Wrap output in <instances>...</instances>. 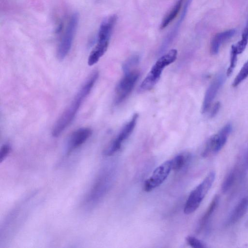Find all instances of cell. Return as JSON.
<instances>
[{"label": "cell", "mask_w": 248, "mask_h": 248, "mask_svg": "<svg viewBox=\"0 0 248 248\" xmlns=\"http://www.w3.org/2000/svg\"><path fill=\"white\" fill-rule=\"evenodd\" d=\"M98 72L94 71L86 79L55 124L52 131L54 137H59L72 122L81 105L90 93L98 78Z\"/></svg>", "instance_id": "6da1fadb"}, {"label": "cell", "mask_w": 248, "mask_h": 248, "mask_svg": "<svg viewBox=\"0 0 248 248\" xmlns=\"http://www.w3.org/2000/svg\"><path fill=\"white\" fill-rule=\"evenodd\" d=\"M177 50L172 49L161 56L153 66L139 87L140 92L153 88L159 80L165 67L173 63L176 59Z\"/></svg>", "instance_id": "7a4b0ae2"}, {"label": "cell", "mask_w": 248, "mask_h": 248, "mask_svg": "<svg viewBox=\"0 0 248 248\" xmlns=\"http://www.w3.org/2000/svg\"><path fill=\"white\" fill-rule=\"evenodd\" d=\"M216 177L214 171H210L203 180L189 194L184 208V212L189 215L194 212L211 187Z\"/></svg>", "instance_id": "3957f363"}, {"label": "cell", "mask_w": 248, "mask_h": 248, "mask_svg": "<svg viewBox=\"0 0 248 248\" xmlns=\"http://www.w3.org/2000/svg\"><path fill=\"white\" fill-rule=\"evenodd\" d=\"M78 20L79 17L77 13L73 14L69 18L57 48V56L60 60H63L71 49L78 28Z\"/></svg>", "instance_id": "277c9868"}, {"label": "cell", "mask_w": 248, "mask_h": 248, "mask_svg": "<svg viewBox=\"0 0 248 248\" xmlns=\"http://www.w3.org/2000/svg\"><path fill=\"white\" fill-rule=\"evenodd\" d=\"M232 130V125L228 123L207 141L202 155L207 157L219 152L225 144Z\"/></svg>", "instance_id": "5b68a950"}, {"label": "cell", "mask_w": 248, "mask_h": 248, "mask_svg": "<svg viewBox=\"0 0 248 248\" xmlns=\"http://www.w3.org/2000/svg\"><path fill=\"white\" fill-rule=\"evenodd\" d=\"M140 76V73L136 70H131L125 73L124 76L120 80L115 90V103H122L130 93Z\"/></svg>", "instance_id": "8992f818"}, {"label": "cell", "mask_w": 248, "mask_h": 248, "mask_svg": "<svg viewBox=\"0 0 248 248\" xmlns=\"http://www.w3.org/2000/svg\"><path fill=\"white\" fill-rule=\"evenodd\" d=\"M172 170L171 160H167L157 167L144 184V189L149 192L160 186L166 179Z\"/></svg>", "instance_id": "52a82bcc"}, {"label": "cell", "mask_w": 248, "mask_h": 248, "mask_svg": "<svg viewBox=\"0 0 248 248\" xmlns=\"http://www.w3.org/2000/svg\"><path fill=\"white\" fill-rule=\"evenodd\" d=\"M138 118V114L136 113L133 115L130 120L123 127L116 138L105 150V155H111L121 149L123 142L128 138L134 130Z\"/></svg>", "instance_id": "ba28073f"}, {"label": "cell", "mask_w": 248, "mask_h": 248, "mask_svg": "<svg viewBox=\"0 0 248 248\" xmlns=\"http://www.w3.org/2000/svg\"><path fill=\"white\" fill-rule=\"evenodd\" d=\"M225 76L223 74L218 75L212 81L207 89L204 95L202 105V111L205 113L210 108L219 90L225 81Z\"/></svg>", "instance_id": "9c48e42d"}, {"label": "cell", "mask_w": 248, "mask_h": 248, "mask_svg": "<svg viewBox=\"0 0 248 248\" xmlns=\"http://www.w3.org/2000/svg\"><path fill=\"white\" fill-rule=\"evenodd\" d=\"M92 130L88 127L77 129L70 136L67 146V153L69 154L73 150L84 143L91 136Z\"/></svg>", "instance_id": "30bf717a"}, {"label": "cell", "mask_w": 248, "mask_h": 248, "mask_svg": "<svg viewBox=\"0 0 248 248\" xmlns=\"http://www.w3.org/2000/svg\"><path fill=\"white\" fill-rule=\"evenodd\" d=\"M117 19V16L115 15H111L104 19L99 29L97 43L109 44Z\"/></svg>", "instance_id": "8fae6325"}, {"label": "cell", "mask_w": 248, "mask_h": 248, "mask_svg": "<svg viewBox=\"0 0 248 248\" xmlns=\"http://www.w3.org/2000/svg\"><path fill=\"white\" fill-rule=\"evenodd\" d=\"M191 0H186L185 5L184 6L183 9L182 10V14L177 22L174 26L172 30L170 32L168 35H167L163 43H162L159 50L160 53H162L164 50H165L176 37V35H177L179 31V27H180V25L186 15L187 10L190 3Z\"/></svg>", "instance_id": "7c38bea8"}, {"label": "cell", "mask_w": 248, "mask_h": 248, "mask_svg": "<svg viewBox=\"0 0 248 248\" xmlns=\"http://www.w3.org/2000/svg\"><path fill=\"white\" fill-rule=\"evenodd\" d=\"M235 30L231 29L217 33L212 38L210 44V53L212 55L217 54L221 45L235 33Z\"/></svg>", "instance_id": "4fadbf2b"}, {"label": "cell", "mask_w": 248, "mask_h": 248, "mask_svg": "<svg viewBox=\"0 0 248 248\" xmlns=\"http://www.w3.org/2000/svg\"><path fill=\"white\" fill-rule=\"evenodd\" d=\"M248 210V195L244 197L236 205L227 221V225H232L239 221Z\"/></svg>", "instance_id": "5bb4252c"}, {"label": "cell", "mask_w": 248, "mask_h": 248, "mask_svg": "<svg viewBox=\"0 0 248 248\" xmlns=\"http://www.w3.org/2000/svg\"><path fill=\"white\" fill-rule=\"evenodd\" d=\"M108 46V44L97 43L96 45L89 56L88 59V65L92 66L97 62L107 51Z\"/></svg>", "instance_id": "9a60e30c"}, {"label": "cell", "mask_w": 248, "mask_h": 248, "mask_svg": "<svg viewBox=\"0 0 248 248\" xmlns=\"http://www.w3.org/2000/svg\"><path fill=\"white\" fill-rule=\"evenodd\" d=\"M185 0H177L172 8L165 16L160 25V29L165 28L177 16Z\"/></svg>", "instance_id": "2e32d148"}, {"label": "cell", "mask_w": 248, "mask_h": 248, "mask_svg": "<svg viewBox=\"0 0 248 248\" xmlns=\"http://www.w3.org/2000/svg\"><path fill=\"white\" fill-rule=\"evenodd\" d=\"M219 202V197L216 195L214 197L204 214L202 217L199 224L198 230L200 231L206 224L210 217L215 211Z\"/></svg>", "instance_id": "e0dca14e"}, {"label": "cell", "mask_w": 248, "mask_h": 248, "mask_svg": "<svg viewBox=\"0 0 248 248\" xmlns=\"http://www.w3.org/2000/svg\"><path fill=\"white\" fill-rule=\"evenodd\" d=\"M190 155L188 154H180L175 156L171 161L172 170H179L186 163Z\"/></svg>", "instance_id": "ac0fdd59"}, {"label": "cell", "mask_w": 248, "mask_h": 248, "mask_svg": "<svg viewBox=\"0 0 248 248\" xmlns=\"http://www.w3.org/2000/svg\"><path fill=\"white\" fill-rule=\"evenodd\" d=\"M248 77V60L243 65L239 73L235 77L232 83L233 87L238 86L244 80Z\"/></svg>", "instance_id": "d6986e66"}, {"label": "cell", "mask_w": 248, "mask_h": 248, "mask_svg": "<svg viewBox=\"0 0 248 248\" xmlns=\"http://www.w3.org/2000/svg\"><path fill=\"white\" fill-rule=\"evenodd\" d=\"M236 178V171L233 170L230 171L225 178L221 186L223 192L226 193L232 186Z\"/></svg>", "instance_id": "ffe728a7"}, {"label": "cell", "mask_w": 248, "mask_h": 248, "mask_svg": "<svg viewBox=\"0 0 248 248\" xmlns=\"http://www.w3.org/2000/svg\"><path fill=\"white\" fill-rule=\"evenodd\" d=\"M238 55V54L236 51L234 45L232 46L230 54V65L226 72L227 76H230L232 73L236 64Z\"/></svg>", "instance_id": "44dd1931"}, {"label": "cell", "mask_w": 248, "mask_h": 248, "mask_svg": "<svg viewBox=\"0 0 248 248\" xmlns=\"http://www.w3.org/2000/svg\"><path fill=\"white\" fill-rule=\"evenodd\" d=\"M139 62V57L137 55H134L128 60L124 63L123 66V69L124 73L130 71L132 67L136 66Z\"/></svg>", "instance_id": "7402d4cb"}, {"label": "cell", "mask_w": 248, "mask_h": 248, "mask_svg": "<svg viewBox=\"0 0 248 248\" xmlns=\"http://www.w3.org/2000/svg\"><path fill=\"white\" fill-rule=\"evenodd\" d=\"M186 240L189 246L194 248H203L206 247L202 241L193 236H187L186 238Z\"/></svg>", "instance_id": "603a6c76"}, {"label": "cell", "mask_w": 248, "mask_h": 248, "mask_svg": "<svg viewBox=\"0 0 248 248\" xmlns=\"http://www.w3.org/2000/svg\"><path fill=\"white\" fill-rule=\"evenodd\" d=\"M248 42V20L242 35V39L237 43L238 46L245 49Z\"/></svg>", "instance_id": "cb8c5ba5"}, {"label": "cell", "mask_w": 248, "mask_h": 248, "mask_svg": "<svg viewBox=\"0 0 248 248\" xmlns=\"http://www.w3.org/2000/svg\"><path fill=\"white\" fill-rule=\"evenodd\" d=\"M11 147L8 143L3 144L0 150V162H2L9 155Z\"/></svg>", "instance_id": "d4e9b609"}, {"label": "cell", "mask_w": 248, "mask_h": 248, "mask_svg": "<svg viewBox=\"0 0 248 248\" xmlns=\"http://www.w3.org/2000/svg\"><path fill=\"white\" fill-rule=\"evenodd\" d=\"M220 104L218 102L216 103L214 105V106L213 108V109L211 110V114H210L211 117H214L217 113V112L219 111V109L220 108Z\"/></svg>", "instance_id": "484cf974"}]
</instances>
